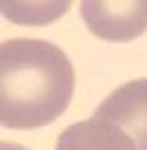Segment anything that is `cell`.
I'll list each match as a JSON object with an SVG mask.
<instances>
[{"label": "cell", "mask_w": 147, "mask_h": 150, "mask_svg": "<svg viewBox=\"0 0 147 150\" xmlns=\"http://www.w3.org/2000/svg\"><path fill=\"white\" fill-rule=\"evenodd\" d=\"M76 90L71 61L58 45L11 38L0 45V123L34 130L54 123Z\"/></svg>", "instance_id": "obj_1"}, {"label": "cell", "mask_w": 147, "mask_h": 150, "mask_svg": "<svg viewBox=\"0 0 147 150\" xmlns=\"http://www.w3.org/2000/svg\"><path fill=\"white\" fill-rule=\"evenodd\" d=\"M80 13L94 36L127 43L147 31V0H85Z\"/></svg>", "instance_id": "obj_2"}, {"label": "cell", "mask_w": 147, "mask_h": 150, "mask_svg": "<svg viewBox=\"0 0 147 150\" xmlns=\"http://www.w3.org/2000/svg\"><path fill=\"white\" fill-rule=\"evenodd\" d=\"M0 150H29V148H24V146H20V144H13V141H2Z\"/></svg>", "instance_id": "obj_5"}, {"label": "cell", "mask_w": 147, "mask_h": 150, "mask_svg": "<svg viewBox=\"0 0 147 150\" xmlns=\"http://www.w3.org/2000/svg\"><path fill=\"white\" fill-rule=\"evenodd\" d=\"M94 117L116 123L132 137L138 150H147V79L116 88L98 105Z\"/></svg>", "instance_id": "obj_3"}, {"label": "cell", "mask_w": 147, "mask_h": 150, "mask_svg": "<svg viewBox=\"0 0 147 150\" xmlns=\"http://www.w3.org/2000/svg\"><path fill=\"white\" fill-rule=\"evenodd\" d=\"M56 150H138L127 132L100 117L71 123L58 134Z\"/></svg>", "instance_id": "obj_4"}]
</instances>
